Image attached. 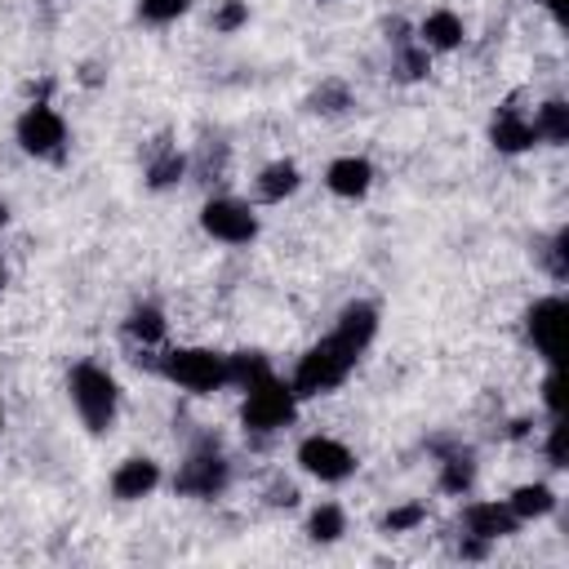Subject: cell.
Instances as JSON below:
<instances>
[{"mask_svg":"<svg viewBox=\"0 0 569 569\" xmlns=\"http://www.w3.org/2000/svg\"><path fill=\"white\" fill-rule=\"evenodd\" d=\"M373 333H378V311H373V302H351V307H342L333 333L320 338V342L298 360V369H293V378H289L293 396L302 400V396H325V391L342 387L347 373L356 369V360L365 356V347L373 342Z\"/></svg>","mask_w":569,"mask_h":569,"instance_id":"1","label":"cell"},{"mask_svg":"<svg viewBox=\"0 0 569 569\" xmlns=\"http://www.w3.org/2000/svg\"><path fill=\"white\" fill-rule=\"evenodd\" d=\"M67 391H71V405H76V413H80V422H84L89 431H107V427L116 422L120 387H116V378H111L107 369H98V365H89V360L71 365Z\"/></svg>","mask_w":569,"mask_h":569,"instance_id":"2","label":"cell"},{"mask_svg":"<svg viewBox=\"0 0 569 569\" xmlns=\"http://www.w3.org/2000/svg\"><path fill=\"white\" fill-rule=\"evenodd\" d=\"M293 409H298V396L289 382H280L276 373H262L244 387V405H240V422L244 431H258V436H271L280 431L284 422H293Z\"/></svg>","mask_w":569,"mask_h":569,"instance_id":"3","label":"cell"},{"mask_svg":"<svg viewBox=\"0 0 569 569\" xmlns=\"http://www.w3.org/2000/svg\"><path fill=\"white\" fill-rule=\"evenodd\" d=\"M160 373L169 382H178L182 391H196V396H209L218 387H231L227 382V356L222 351H209V347H178V351H164L160 356Z\"/></svg>","mask_w":569,"mask_h":569,"instance_id":"4","label":"cell"},{"mask_svg":"<svg viewBox=\"0 0 569 569\" xmlns=\"http://www.w3.org/2000/svg\"><path fill=\"white\" fill-rule=\"evenodd\" d=\"M227 480H231V467H227L222 449H218L213 440H200V445L187 453V462L178 467L173 489L187 493V498H218V493L227 489Z\"/></svg>","mask_w":569,"mask_h":569,"instance_id":"5","label":"cell"},{"mask_svg":"<svg viewBox=\"0 0 569 569\" xmlns=\"http://www.w3.org/2000/svg\"><path fill=\"white\" fill-rule=\"evenodd\" d=\"M18 147L36 160H58L67 151V120L49 102H31L18 116Z\"/></svg>","mask_w":569,"mask_h":569,"instance_id":"6","label":"cell"},{"mask_svg":"<svg viewBox=\"0 0 569 569\" xmlns=\"http://www.w3.org/2000/svg\"><path fill=\"white\" fill-rule=\"evenodd\" d=\"M200 227H204V236H213V240H222V244H249V240L258 236V218H253V209L240 204V200H231V196L204 200V209H200Z\"/></svg>","mask_w":569,"mask_h":569,"instance_id":"7","label":"cell"},{"mask_svg":"<svg viewBox=\"0 0 569 569\" xmlns=\"http://www.w3.org/2000/svg\"><path fill=\"white\" fill-rule=\"evenodd\" d=\"M298 467L307 476L325 480V485H338V480H347L356 471V453L342 440H333V436H307L298 445Z\"/></svg>","mask_w":569,"mask_h":569,"instance_id":"8","label":"cell"},{"mask_svg":"<svg viewBox=\"0 0 569 569\" xmlns=\"http://www.w3.org/2000/svg\"><path fill=\"white\" fill-rule=\"evenodd\" d=\"M560 325H565V298H538L529 311H525V333H529V342H533V351L547 360V365H556L560 360Z\"/></svg>","mask_w":569,"mask_h":569,"instance_id":"9","label":"cell"},{"mask_svg":"<svg viewBox=\"0 0 569 569\" xmlns=\"http://www.w3.org/2000/svg\"><path fill=\"white\" fill-rule=\"evenodd\" d=\"M489 142H493L498 151L516 156V151H529V147L538 142V133H533V120H529L516 102H507V107H498V116H493V124H489Z\"/></svg>","mask_w":569,"mask_h":569,"instance_id":"10","label":"cell"},{"mask_svg":"<svg viewBox=\"0 0 569 569\" xmlns=\"http://www.w3.org/2000/svg\"><path fill=\"white\" fill-rule=\"evenodd\" d=\"M516 511L507 507V502H467V511H462V529L471 533V538H480V542H493V538H507V533H516Z\"/></svg>","mask_w":569,"mask_h":569,"instance_id":"11","label":"cell"},{"mask_svg":"<svg viewBox=\"0 0 569 569\" xmlns=\"http://www.w3.org/2000/svg\"><path fill=\"white\" fill-rule=\"evenodd\" d=\"M325 187L342 200H356L373 187V164L365 156H338L329 169H325Z\"/></svg>","mask_w":569,"mask_h":569,"instance_id":"12","label":"cell"},{"mask_svg":"<svg viewBox=\"0 0 569 569\" xmlns=\"http://www.w3.org/2000/svg\"><path fill=\"white\" fill-rule=\"evenodd\" d=\"M156 485H160V462H151V458H124V462L116 467V476H111V493H116L120 502H138V498H147Z\"/></svg>","mask_w":569,"mask_h":569,"instance_id":"13","label":"cell"},{"mask_svg":"<svg viewBox=\"0 0 569 569\" xmlns=\"http://www.w3.org/2000/svg\"><path fill=\"white\" fill-rule=\"evenodd\" d=\"M431 449L440 453V489L445 493H467L476 485V458H471V449L449 445V440H431Z\"/></svg>","mask_w":569,"mask_h":569,"instance_id":"14","label":"cell"},{"mask_svg":"<svg viewBox=\"0 0 569 569\" xmlns=\"http://www.w3.org/2000/svg\"><path fill=\"white\" fill-rule=\"evenodd\" d=\"M418 44L431 53H449V49H458L462 44V18L453 13V9H436V13H427L422 18V27H418Z\"/></svg>","mask_w":569,"mask_h":569,"instance_id":"15","label":"cell"},{"mask_svg":"<svg viewBox=\"0 0 569 569\" xmlns=\"http://www.w3.org/2000/svg\"><path fill=\"white\" fill-rule=\"evenodd\" d=\"M253 191H258V200L280 204L284 196H293V191H298V164H293V160H271V164L258 173Z\"/></svg>","mask_w":569,"mask_h":569,"instance_id":"16","label":"cell"},{"mask_svg":"<svg viewBox=\"0 0 569 569\" xmlns=\"http://www.w3.org/2000/svg\"><path fill=\"white\" fill-rule=\"evenodd\" d=\"M529 120H533V133H538V142H551V147L569 142V107H565L560 98L542 102V107H538Z\"/></svg>","mask_w":569,"mask_h":569,"instance_id":"17","label":"cell"},{"mask_svg":"<svg viewBox=\"0 0 569 569\" xmlns=\"http://www.w3.org/2000/svg\"><path fill=\"white\" fill-rule=\"evenodd\" d=\"M187 173V156L178 151V147H156L151 151V160H147V187H156V191H164V187H173L178 178Z\"/></svg>","mask_w":569,"mask_h":569,"instance_id":"18","label":"cell"},{"mask_svg":"<svg viewBox=\"0 0 569 569\" xmlns=\"http://www.w3.org/2000/svg\"><path fill=\"white\" fill-rule=\"evenodd\" d=\"M507 507L516 511V520H538V516H547L551 507H556V493L547 489V485H520V489H511V498H507Z\"/></svg>","mask_w":569,"mask_h":569,"instance_id":"19","label":"cell"},{"mask_svg":"<svg viewBox=\"0 0 569 569\" xmlns=\"http://www.w3.org/2000/svg\"><path fill=\"white\" fill-rule=\"evenodd\" d=\"M124 333H129L133 342H142V347H156V342L164 338V311H160V307H151V302L133 307V311H129V320H124Z\"/></svg>","mask_w":569,"mask_h":569,"instance_id":"20","label":"cell"},{"mask_svg":"<svg viewBox=\"0 0 569 569\" xmlns=\"http://www.w3.org/2000/svg\"><path fill=\"white\" fill-rule=\"evenodd\" d=\"M342 529H347V516H342L338 502H320V507L311 511V520H307V533H311L316 542H338Z\"/></svg>","mask_w":569,"mask_h":569,"instance_id":"21","label":"cell"},{"mask_svg":"<svg viewBox=\"0 0 569 569\" xmlns=\"http://www.w3.org/2000/svg\"><path fill=\"white\" fill-rule=\"evenodd\" d=\"M396 71L405 76V80H418V76H427V49L418 44V40H396Z\"/></svg>","mask_w":569,"mask_h":569,"instance_id":"22","label":"cell"},{"mask_svg":"<svg viewBox=\"0 0 569 569\" xmlns=\"http://www.w3.org/2000/svg\"><path fill=\"white\" fill-rule=\"evenodd\" d=\"M347 107H351V93H347L342 80H325V84L311 93V111H320V116H338V111H347Z\"/></svg>","mask_w":569,"mask_h":569,"instance_id":"23","label":"cell"},{"mask_svg":"<svg viewBox=\"0 0 569 569\" xmlns=\"http://www.w3.org/2000/svg\"><path fill=\"white\" fill-rule=\"evenodd\" d=\"M191 9V0H138V18L142 22H173Z\"/></svg>","mask_w":569,"mask_h":569,"instance_id":"24","label":"cell"},{"mask_svg":"<svg viewBox=\"0 0 569 569\" xmlns=\"http://www.w3.org/2000/svg\"><path fill=\"white\" fill-rule=\"evenodd\" d=\"M422 520H427V507L422 502H405V507H391L382 525H387V533H405V529H418Z\"/></svg>","mask_w":569,"mask_h":569,"instance_id":"25","label":"cell"},{"mask_svg":"<svg viewBox=\"0 0 569 569\" xmlns=\"http://www.w3.org/2000/svg\"><path fill=\"white\" fill-rule=\"evenodd\" d=\"M249 22V4L244 0H222L213 9V31H240Z\"/></svg>","mask_w":569,"mask_h":569,"instance_id":"26","label":"cell"},{"mask_svg":"<svg viewBox=\"0 0 569 569\" xmlns=\"http://www.w3.org/2000/svg\"><path fill=\"white\" fill-rule=\"evenodd\" d=\"M565 240H569V236H565V231H556V236H551V244H547V267H551V276H556V280H565V276H569Z\"/></svg>","mask_w":569,"mask_h":569,"instance_id":"27","label":"cell"},{"mask_svg":"<svg viewBox=\"0 0 569 569\" xmlns=\"http://www.w3.org/2000/svg\"><path fill=\"white\" fill-rule=\"evenodd\" d=\"M547 462H551V467H565V427H560V418H556L551 431H547Z\"/></svg>","mask_w":569,"mask_h":569,"instance_id":"28","label":"cell"},{"mask_svg":"<svg viewBox=\"0 0 569 569\" xmlns=\"http://www.w3.org/2000/svg\"><path fill=\"white\" fill-rule=\"evenodd\" d=\"M542 405L551 409V418H560V382H556V369L542 378Z\"/></svg>","mask_w":569,"mask_h":569,"instance_id":"29","label":"cell"},{"mask_svg":"<svg viewBox=\"0 0 569 569\" xmlns=\"http://www.w3.org/2000/svg\"><path fill=\"white\" fill-rule=\"evenodd\" d=\"M538 4H542V9L551 13V18H560V0H538Z\"/></svg>","mask_w":569,"mask_h":569,"instance_id":"30","label":"cell"},{"mask_svg":"<svg viewBox=\"0 0 569 569\" xmlns=\"http://www.w3.org/2000/svg\"><path fill=\"white\" fill-rule=\"evenodd\" d=\"M4 222H9V204L0 200V227H4Z\"/></svg>","mask_w":569,"mask_h":569,"instance_id":"31","label":"cell"},{"mask_svg":"<svg viewBox=\"0 0 569 569\" xmlns=\"http://www.w3.org/2000/svg\"><path fill=\"white\" fill-rule=\"evenodd\" d=\"M0 427H4V409H0Z\"/></svg>","mask_w":569,"mask_h":569,"instance_id":"32","label":"cell"},{"mask_svg":"<svg viewBox=\"0 0 569 569\" xmlns=\"http://www.w3.org/2000/svg\"><path fill=\"white\" fill-rule=\"evenodd\" d=\"M0 284H4V271H0Z\"/></svg>","mask_w":569,"mask_h":569,"instance_id":"33","label":"cell"}]
</instances>
